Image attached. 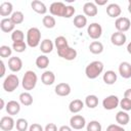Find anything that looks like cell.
I'll list each match as a JSON object with an SVG mask.
<instances>
[{"mask_svg":"<svg viewBox=\"0 0 131 131\" xmlns=\"http://www.w3.org/2000/svg\"><path fill=\"white\" fill-rule=\"evenodd\" d=\"M103 63L99 60H94L89 62L85 68V75L88 79H96L103 72Z\"/></svg>","mask_w":131,"mask_h":131,"instance_id":"cell-1","label":"cell"},{"mask_svg":"<svg viewBox=\"0 0 131 131\" xmlns=\"http://www.w3.org/2000/svg\"><path fill=\"white\" fill-rule=\"evenodd\" d=\"M37 81H38V77L37 74L34 71H27L21 80V86L25 90L30 91L33 90L36 85H37Z\"/></svg>","mask_w":131,"mask_h":131,"instance_id":"cell-2","label":"cell"},{"mask_svg":"<svg viewBox=\"0 0 131 131\" xmlns=\"http://www.w3.org/2000/svg\"><path fill=\"white\" fill-rule=\"evenodd\" d=\"M41 42V32L38 28L33 27L30 28L27 32V44L28 46L35 48Z\"/></svg>","mask_w":131,"mask_h":131,"instance_id":"cell-3","label":"cell"},{"mask_svg":"<svg viewBox=\"0 0 131 131\" xmlns=\"http://www.w3.org/2000/svg\"><path fill=\"white\" fill-rule=\"evenodd\" d=\"M19 85V79L18 77L15 75V74H10L8 75L4 81H3V89L6 91V92H12L14 91Z\"/></svg>","mask_w":131,"mask_h":131,"instance_id":"cell-4","label":"cell"},{"mask_svg":"<svg viewBox=\"0 0 131 131\" xmlns=\"http://www.w3.org/2000/svg\"><path fill=\"white\" fill-rule=\"evenodd\" d=\"M57 54L59 57L66 59V60H74L76 57H77V50L70 47L69 45L66 46V47H62V48H59L57 49Z\"/></svg>","mask_w":131,"mask_h":131,"instance_id":"cell-5","label":"cell"},{"mask_svg":"<svg viewBox=\"0 0 131 131\" xmlns=\"http://www.w3.org/2000/svg\"><path fill=\"white\" fill-rule=\"evenodd\" d=\"M49 11H50L51 15L64 17L66 11H67V5L63 4L62 2H53V3H51V5L49 7Z\"/></svg>","mask_w":131,"mask_h":131,"instance_id":"cell-6","label":"cell"},{"mask_svg":"<svg viewBox=\"0 0 131 131\" xmlns=\"http://www.w3.org/2000/svg\"><path fill=\"white\" fill-rule=\"evenodd\" d=\"M87 34L93 40L99 39L102 35V27L98 23H92L87 28Z\"/></svg>","mask_w":131,"mask_h":131,"instance_id":"cell-7","label":"cell"},{"mask_svg":"<svg viewBox=\"0 0 131 131\" xmlns=\"http://www.w3.org/2000/svg\"><path fill=\"white\" fill-rule=\"evenodd\" d=\"M120 104V99L117 95H108L102 100V106L104 110L112 111L118 107Z\"/></svg>","mask_w":131,"mask_h":131,"instance_id":"cell-8","label":"cell"},{"mask_svg":"<svg viewBox=\"0 0 131 131\" xmlns=\"http://www.w3.org/2000/svg\"><path fill=\"white\" fill-rule=\"evenodd\" d=\"M115 27H116V29H117L118 32L124 33V32H127L131 28V21H130V19L128 17L121 16V17H118L116 19Z\"/></svg>","mask_w":131,"mask_h":131,"instance_id":"cell-9","label":"cell"},{"mask_svg":"<svg viewBox=\"0 0 131 131\" xmlns=\"http://www.w3.org/2000/svg\"><path fill=\"white\" fill-rule=\"evenodd\" d=\"M70 126L72 127V129L81 130L86 126V120L81 115H74L70 119Z\"/></svg>","mask_w":131,"mask_h":131,"instance_id":"cell-10","label":"cell"},{"mask_svg":"<svg viewBox=\"0 0 131 131\" xmlns=\"http://www.w3.org/2000/svg\"><path fill=\"white\" fill-rule=\"evenodd\" d=\"M15 126V122L11 116H4L0 120V128L3 131H11Z\"/></svg>","mask_w":131,"mask_h":131,"instance_id":"cell-11","label":"cell"},{"mask_svg":"<svg viewBox=\"0 0 131 131\" xmlns=\"http://www.w3.org/2000/svg\"><path fill=\"white\" fill-rule=\"evenodd\" d=\"M8 68L11 72L17 73L23 68V60L18 56H11L8 59Z\"/></svg>","mask_w":131,"mask_h":131,"instance_id":"cell-12","label":"cell"},{"mask_svg":"<svg viewBox=\"0 0 131 131\" xmlns=\"http://www.w3.org/2000/svg\"><path fill=\"white\" fill-rule=\"evenodd\" d=\"M126 40H127V37L124 33H121V32H115L112 34L111 36V41L112 43L115 45V46H122L126 43Z\"/></svg>","mask_w":131,"mask_h":131,"instance_id":"cell-13","label":"cell"},{"mask_svg":"<svg viewBox=\"0 0 131 131\" xmlns=\"http://www.w3.org/2000/svg\"><path fill=\"white\" fill-rule=\"evenodd\" d=\"M5 110H6L7 114L11 117L14 115H17L20 111V103L18 101H15V100H9L6 103Z\"/></svg>","mask_w":131,"mask_h":131,"instance_id":"cell-14","label":"cell"},{"mask_svg":"<svg viewBox=\"0 0 131 131\" xmlns=\"http://www.w3.org/2000/svg\"><path fill=\"white\" fill-rule=\"evenodd\" d=\"M83 12L87 16H95L98 13L97 5L94 2H86L83 5Z\"/></svg>","mask_w":131,"mask_h":131,"instance_id":"cell-15","label":"cell"},{"mask_svg":"<svg viewBox=\"0 0 131 131\" xmlns=\"http://www.w3.org/2000/svg\"><path fill=\"white\" fill-rule=\"evenodd\" d=\"M14 27L15 25L13 24V21L10 19V17H4L1 19L0 21V29L2 32L4 33H10L14 31Z\"/></svg>","mask_w":131,"mask_h":131,"instance_id":"cell-16","label":"cell"},{"mask_svg":"<svg viewBox=\"0 0 131 131\" xmlns=\"http://www.w3.org/2000/svg\"><path fill=\"white\" fill-rule=\"evenodd\" d=\"M55 93L58 96H68L71 93V86L68 83H58L54 88Z\"/></svg>","mask_w":131,"mask_h":131,"instance_id":"cell-17","label":"cell"},{"mask_svg":"<svg viewBox=\"0 0 131 131\" xmlns=\"http://www.w3.org/2000/svg\"><path fill=\"white\" fill-rule=\"evenodd\" d=\"M119 74L124 79L131 78V63L128 61H123L119 66Z\"/></svg>","mask_w":131,"mask_h":131,"instance_id":"cell-18","label":"cell"},{"mask_svg":"<svg viewBox=\"0 0 131 131\" xmlns=\"http://www.w3.org/2000/svg\"><path fill=\"white\" fill-rule=\"evenodd\" d=\"M121 12H122V9H121L120 5L117 3H111L106 7V13L110 17H117L118 18L120 16Z\"/></svg>","mask_w":131,"mask_h":131,"instance_id":"cell-19","label":"cell"},{"mask_svg":"<svg viewBox=\"0 0 131 131\" xmlns=\"http://www.w3.org/2000/svg\"><path fill=\"white\" fill-rule=\"evenodd\" d=\"M84 102L81 99H74L70 102L69 104V110L72 114H78L79 112H81L84 107Z\"/></svg>","mask_w":131,"mask_h":131,"instance_id":"cell-20","label":"cell"},{"mask_svg":"<svg viewBox=\"0 0 131 131\" xmlns=\"http://www.w3.org/2000/svg\"><path fill=\"white\" fill-rule=\"evenodd\" d=\"M41 81L44 85H52L55 82V75L53 72L51 71H45L42 75H41Z\"/></svg>","mask_w":131,"mask_h":131,"instance_id":"cell-21","label":"cell"},{"mask_svg":"<svg viewBox=\"0 0 131 131\" xmlns=\"http://www.w3.org/2000/svg\"><path fill=\"white\" fill-rule=\"evenodd\" d=\"M117 79H118L117 74L114 71H112V70L106 71L103 74V76H102V80H103V82L106 85H113V84H115L117 82Z\"/></svg>","mask_w":131,"mask_h":131,"instance_id":"cell-22","label":"cell"},{"mask_svg":"<svg viewBox=\"0 0 131 131\" xmlns=\"http://www.w3.org/2000/svg\"><path fill=\"white\" fill-rule=\"evenodd\" d=\"M130 121V117L128 115L127 112L125 111H120L117 113L116 115V122L118 123V125H121V126H125L129 123Z\"/></svg>","mask_w":131,"mask_h":131,"instance_id":"cell-23","label":"cell"},{"mask_svg":"<svg viewBox=\"0 0 131 131\" xmlns=\"http://www.w3.org/2000/svg\"><path fill=\"white\" fill-rule=\"evenodd\" d=\"M13 6L12 3L10 2H2L0 5V15L1 16H11V14L13 13Z\"/></svg>","mask_w":131,"mask_h":131,"instance_id":"cell-24","label":"cell"},{"mask_svg":"<svg viewBox=\"0 0 131 131\" xmlns=\"http://www.w3.org/2000/svg\"><path fill=\"white\" fill-rule=\"evenodd\" d=\"M31 6L33 8V10L39 14H45L47 12V8H46V5L39 1V0H34L32 3H31Z\"/></svg>","mask_w":131,"mask_h":131,"instance_id":"cell-25","label":"cell"},{"mask_svg":"<svg viewBox=\"0 0 131 131\" xmlns=\"http://www.w3.org/2000/svg\"><path fill=\"white\" fill-rule=\"evenodd\" d=\"M53 47H54V44H53V42H52L50 39H44L43 41H41L40 50H41L44 54L50 53V52L53 50Z\"/></svg>","mask_w":131,"mask_h":131,"instance_id":"cell-26","label":"cell"},{"mask_svg":"<svg viewBox=\"0 0 131 131\" xmlns=\"http://www.w3.org/2000/svg\"><path fill=\"white\" fill-rule=\"evenodd\" d=\"M18 98H19V102L25 106H29L33 103V96L28 91H25V92L20 93Z\"/></svg>","mask_w":131,"mask_h":131,"instance_id":"cell-27","label":"cell"},{"mask_svg":"<svg viewBox=\"0 0 131 131\" xmlns=\"http://www.w3.org/2000/svg\"><path fill=\"white\" fill-rule=\"evenodd\" d=\"M36 66L38 69H41V70L46 69L49 66V58L47 57V55L46 54L39 55L36 58Z\"/></svg>","mask_w":131,"mask_h":131,"instance_id":"cell-28","label":"cell"},{"mask_svg":"<svg viewBox=\"0 0 131 131\" xmlns=\"http://www.w3.org/2000/svg\"><path fill=\"white\" fill-rule=\"evenodd\" d=\"M85 105L88 106L89 108H95L98 105V97L94 94L87 95L85 98Z\"/></svg>","mask_w":131,"mask_h":131,"instance_id":"cell-29","label":"cell"},{"mask_svg":"<svg viewBox=\"0 0 131 131\" xmlns=\"http://www.w3.org/2000/svg\"><path fill=\"white\" fill-rule=\"evenodd\" d=\"M87 25V17L83 14H78L74 17V26L77 29H82Z\"/></svg>","mask_w":131,"mask_h":131,"instance_id":"cell-30","label":"cell"},{"mask_svg":"<svg viewBox=\"0 0 131 131\" xmlns=\"http://www.w3.org/2000/svg\"><path fill=\"white\" fill-rule=\"evenodd\" d=\"M89 50L93 54H100L103 51V45L99 41H93L89 45Z\"/></svg>","mask_w":131,"mask_h":131,"instance_id":"cell-31","label":"cell"},{"mask_svg":"<svg viewBox=\"0 0 131 131\" xmlns=\"http://www.w3.org/2000/svg\"><path fill=\"white\" fill-rule=\"evenodd\" d=\"M42 24L47 29H52L56 25V20L52 15H45L42 19Z\"/></svg>","mask_w":131,"mask_h":131,"instance_id":"cell-32","label":"cell"},{"mask_svg":"<svg viewBox=\"0 0 131 131\" xmlns=\"http://www.w3.org/2000/svg\"><path fill=\"white\" fill-rule=\"evenodd\" d=\"M29 127L30 126H29L28 121L24 118H19L15 122V128L17 131H27V130H29Z\"/></svg>","mask_w":131,"mask_h":131,"instance_id":"cell-33","label":"cell"},{"mask_svg":"<svg viewBox=\"0 0 131 131\" xmlns=\"http://www.w3.org/2000/svg\"><path fill=\"white\" fill-rule=\"evenodd\" d=\"M10 19L13 21L14 25H19L24 21L25 16H24V13L21 11H14L10 16Z\"/></svg>","mask_w":131,"mask_h":131,"instance_id":"cell-34","label":"cell"},{"mask_svg":"<svg viewBox=\"0 0 131 131\" xmlns=\"http://www.w3.org/2000/svg\"><path fill=\"white\" fill-rule=\"evenodd\" d=\"M101 129H102L101 124L98 121H96V120L90 121L86 125V130L87 131H101Z\"/></svg>","mask_w":131,"mask_h":131,"instance_id":"cell-35","label":"cell"},{"mask_svg":"<svg viewBox=\"0 0 131 131\" xmlns=\"http://www.w3.org/2000/svg\"><path fill=\"white\" fill-rule=\"evenodd\" d=\"M27 43L25 41H18V42H13L12 43V49L15 51V52H18V53H21L24 51H26L27 49Z\"/></svg>","mask_w":131,"mask_h":131,"instance_id":"cell-36","label":"cell"},{"mask_svg":"<svg viewBox=\"0 0 131 131\" xmlns=\"http://www.w3.org/2000/svg\"><path fill=\"white\" fill-rule=\"evenodd\" d=\"M54 45H55L56 49H59V48H62V47L68 46L69 43H68V40H67L66 37H63V36H58V37H56L55 40H54Z\"/></svg>","mask_w":131,"mask_h":131,"instance_id":"cell-37","label":"cell"},{"mask_svg":"<svg viewBox=\"0 0 131 131\" xmlns=\"http://www.w3.org/2000/svg\"><path fill=\"white\" fill-rule=\"evenodd\" d=\"M25 35L21 30H14L11 33V40L13 42H18V41H24Z\"/></svg>","mask_w":131,"mask_h":131,"instance_id":"cell-38","label":"cell"},{"mask_svg":"<svg viewBox=\"0 0 131 131\" xmlns=\"http://www.w3.org/2000/svg\"><path fill=\"white\" fill-rule=\"evenodd\" d=\"M11 53H12V49H11L9 46H7V45H2V46H0V56H1L2 58L11 56Z\"/></svg>","mask_w":131,"mask_h":131,"instance_id":"cell-39","label":"cell"},{"mask_svg":"<svg viewBox=\"0 0 131 131\" xmlns=\"http://www.w3.org/2000/svg\"><path fill=\"white\" fill-rule=\"evenodd\" d=\"M122 108V111H125V112H128V111H131V100L127 99V98H122L120 100V104H119Z\"/></svg>","mask_w":131,"mask_h":131,"instance_id":"cell-40","label":"cell"},{"mask_svg":"<svg viewBox=\"0 0 131 131\" xmlns=\"http://www.w3.org/2000/svg\"><path fill=\"white\" fill-rule=\"evenodd\" d=\"M106 131H125L123 126L118 125V124H111L106 127Z\"/></svg>","mask_w":131,"mask_h":131,"instance_id":"cell-41","label":"cell"},{"mask_svg":"<svg viewBox=\"0 0 131 131\" xmlns=\"http://www.w3.org/2000/svg\"><path fill=\"white\" fill-rule=\"evenodd\" d=\"M75 12H76V9H75L74 6H72V5H67V11H66V16H64V17L70 18L71 16H73V15L75 14Z\"/></svg>","mask_w":131,"mask_h":131,"instance_id":"cell-42","label":"cell"},{"mask_svg":"<svg viewBox=\"0 0 131 131\" xmlns=\"http://www.w3.org/2000/svg\"><path fill=\"white\" fill-rule=\"evenodd\" d=\"M29 131H44V128L38 123H33L32 125H30Z\"/></svg>","mask_w":131,"mask_h":131,"instance_id":"cell-43","label":"cell"},{"mask_svg":"<svg viewBox=\"0 0 131 131\" xmlns=\"http://www.w3.org/2000/svg\"><path fill=\"white\" fill-rule=\"evenodd\" d=\"M44 131H58V129H57V126L54 123H49L45 126Z\"/></svg>","mask_w":131,"mask_h":131,"instance_id":"cell-44","label":"cell"},{"mask_svg":"<svg viewBox=\"0 0 131 131\" xmlns=\"http://www.w3.org/2000/svg\"><path fill=\"white\" fill-rule=\"evenodd\" d=\"M0 68H1V72H0V77H4L5 75V63L3 60H0Z\"/></svg>","mask_w":131,"mask_h":131,"instance_id":"cell-45","label":"cell"},{"mask_svg":"<svg viewBox=\"0 0 131 131\" xmlns=\"http://www.w3.org/2000/svg\"><path fill=\"white\" fill-rule=\"evenodd\" d=\"M58 131H73V129H72V127H71V126H68V125H63V126L59 127Z\"/></svg>","mask_w":131,"mask_h":131,"instance_id":"cell-46","label":"cell"},{"mask_svg":"<svg viewBox=\"0 0 131 131\" xmlns=\"http://www.w3.org/2000/svg\"><path fill=\"white\" fill-rule=\"evenodd\" d=\"M124 97L127 98V99H129V100H131V88L127 89V90L124 92Z\"/></svg>","mask_w":131,"mask_h":131,"instance_id":"cell-47","label":"cell"},{"mask_svg":"<svg viewBox=\"0 0 131 131\" xmlns=\"http://www.w3.org/2000/svg\"><path fill=\"white\" fill-rule=\"evenodd\" d=\"M94 3H95L96 5H104V4H106V3H107V0H103V1H99V0H96Z\"/></svg>","mask_w":131,"mask_h":131,"instance_id":"cell-48","label":"cell"},{"mask_svg":"<svg viewBox=\"0 0 131 131\" xmlns=\"http://www.w3.org/2000/svg\"><path fill=\"white\" fill-rule=\"evenodd\" d=\"M127 51L131 54V42H130V43H128V45H127Z\"/></svg>","mask_w":131,"mask_h":131,"instance_id":"cell-49","label":"cell"},{"mask_svg":"<svg viewBox=\"0 0 131 131\" xmlns=\"http://www.w3.org/2000/svg\"><path fill=\"white\" fill-rule=\"evenodd\" d=\"M4 106H6V105H5V103H4V100H3V98H1V106H0V110H2Z\"/></svg>","mask_w":131,"mask_h":131,"instance_id":"cell-50","label":"cell"},{"mask_svg":"<svg viewBox=\"0 0 131 131\" xmlns=\"http://www.w3.org/2000/svg\"><path fill=\"white\" fill-rule=\"evenodd\" d=\"M128 11L131 13V4H128Z\"/></svg>","mask_w":131,"mask_h":131,"instance_id":"cell-51","label":"cell"},{"mask_svg":"<svg viewBox=\"0 0 131 131\" xmlns=\"http://www.w3.org/2000/svg\"><path fill=\"white\" fill-rule=\"evenodd\" d=\"M129 4H131V0H129Z\"/></svg>","mask_w":131,"mask_h":131,"instance_id":"cell-52","label":"cell"}]
</instances>
